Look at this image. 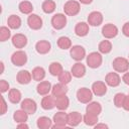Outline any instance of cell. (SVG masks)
<instances>
[{
	"instance_id": "cell-15",
	"label": "cell",
	"mask_w": 129,
	"mask_h": 129,
	"mask_svg": "<svg viewBox=\"0 0 129 129\" xmlns=\"http://www.w3.org/2000/svg\"><path fill=\"white\" fill-rule=\"evenodd\" d=\"M105 83L110 87H118L121 83V78L118 73H108L105 78Z\"/></svg>"
},
{
	"instance_id": "cell-13",
	"label": "cell",
	"mask_w": 129,
	"mask_h": 129,
	"mask_svg": "<svg viewBox=\"0 0 129 129\" xmlns=\"http://www.w3.org/2000/svg\"><path fill=\"white\" fill-rule=\"evenodd\" d=\"M91 90H92L93 94L96 96H99V97L104 96L107 93V84L104 82H101V81H97V82L93 83Z\"/></svg>"
},
{
	"instance_id": "cell-8",
	"label": "cell",
	"mask_w": 129,
	"mask_h": 129,
	"mask_svg": "<svg viewBox=\"0 0 129 129\" xmlns=\"http://www.w3.org/2000/svg\"><path fill=\"white\" fill-rule=\"evenodd\" d=\"M51 25L54 29H62L67 25V16L62 13H56L51 18Z\"/></svg>"
},
{
	"instance_id": "cell-27",
	"label": "cell",
	"mask_w": 129,
	"mask_h": 129,
	"mask_svg": "<svg viewBox=\"0 0 129 129\" xmlns=\"http://www.w3.org/2000/svg\"><path fill=\"white\" fill-rule=\"evenodd\" d=\"M31 75H32V79H33L34 81L41 82V81L45 78V70H44L42 67H35V68L32 70Z\"/></svg>"
},
{
	"instance_id": "cell-33",
	"label": "cell",
	"mask_w": 129,
	"mask_h": 129,
	"mask_svg": "<svg viewBox=\"0 0 129 129\" xmlns=\"http://www.w3.org/2000/svg\"><path fill=\"white\" fill-rule=\"evenodd\" d=\"M62 72H63V69H62V66L59 62L53 61L49 64V73H50L51 76L58 77Z\"/></svg>"
},
{
	"instance_id": "cell-16",
	"label": "cell",
	"mask_w": 129,
	"mask_h": 129,
	"mask_svg": "<svg viewBox=\"0 0 129 129\" xmlns=\"http://www.w3.org/2000/svg\"><path fill=\"white\" fill-rule=\"evenodd\" d=\"M82 121H83V116H82L81 113L75 111V112H71V113L68 114V125L69 126L76 127Z\"/></svg>"
},
{
	"instance_id": "cell-10",
	"label": "cell",
	"mask_w": 129,
	"mask_h": 129,
	"mask_svg": "<svg viewBox=\"0 0 129 129\" xmlns=\"http://www.w3.org/2000/svg\"><path fill=\"white\" fill-rule=\"evenodd\" d=\"M70 54L73 59H75L77 61H81L86 56V49L82 45H74L71 47Z\"/></svg>"
},
{
	"instance_id": "cell-42",
	"label": "cell",
	"mask_w": 129,
	"mask_h": 129,
	"mask_svg": "<svg viewBox=\"0 0 129 129\" xmlns=\"http://www.w3.org/2000/svg\"><path fill=\"white\" fill-rule=\"evenodd\" d=\"M122 32L125 36L129 37V22H126L122 27Z\"/></svg>"
},
{
	"instance_id": "cell-24",
	"label": "cell",
	"mask_w": 129,
	"mask_h": 129,
	"mask_svg": "<svg viewBox=\"0 0 129 129\" xmlns=\"http://www.w3.org/2000/svg\"><path fill=\"white\" fill-rule=\"evenodd\" d=\"M69 105H70V100L66 95L55 98V107L58 110L64 111L69 108Z\"/></svg>"
},
{
	"instance_id": "cell-48",
	"label": "cell",
	"mask_w": 129,
	"mask_h": 129,
	"mask_svg": "<svg viewBox=\"0 0 129 129\" xmlns=\"http://www.w3.org/2000/svg\"><path fill=\"white\" fill-rule=\"evenodd\" d=\"M128 59H129V55H128Z\"/></svg>"
},
{
	"instance_id": "cell-12",
	"label": "cell",
	"mask_w": 129,
	"mask_h": 129,
	"mask_svg": "<svg viewBox=\"0 0 129 129\" xmlns=\"http://www.w3.org/2000/svg\"><path fill=\"white\" fill-rule=\"evenodd\" d=\"M103 22V15L99 11H93L88 15V24L91 26H99Z\"/></svg>"
},
{
	"instance_id": "cell-41",
	"label": "cell",
	"mask_w": 129,
	"mask_h": 129,
	"mask_svg": "<svg viewBox=\"0 0 129 129\" xmlns=\"http://www.w3.org/2000/svg\"><path fill=\"white\" fill-rule=\"evenodd\" d=\"M1 106H2V109H1V115H4L7 111V104L4 100L3 97H1Z\"/></svg>"
},
{
	"instance_id": "cell-1",
	"label": "cell",
	"mask_w": 129,
	"mask_h": 129,
	"mask_svg": "<svg viewBox=\"0 0 129 129\" xmlns=\"http://www.w3.org/2000/svg\"><path fill=\"white\" fill-rule=\"evenodd\" d=\"M80 10H81V5H80L79 1L69 0L63 5L64 14L68 16H75L80 12Z\"/></svg>"
},
{
	"instance_id": "cell-29",
	"label": "cell",
	"mask_w": 129,
	"mask_h": 129,
	"mask_svg": "<svg viewBox=\"0 0 129 129\" xmlns=\"http://www.w3.org/2000/svg\"><path fill=\"white\" fill-rule=\"evenodd\" d=\"M13 119H14V121L16 123L27 122V120H28V114L24 110H22V109L16 110L14 112V114H13Z\"/></svg>"
},
{
	"instance_id": "cell-7",
	"label": "cell",
	"mask_w": 129,
	"mask_h": 129,
	"mask_svg": "<svg viewBox=\"0 0 129 129\" xmlns=\"http://www.w3.org/2000/svg\"><path fill=\"white\" fill-rule=\"evenodd\" d=\"M20 107L28 115H33L37 110L36 102L34 100H32V99H29V98H26V99L22 100L21 103H20Z\"/></svg>"
},
{
	"instance_id": "cell-43",
	"label": "cell",
	"mask_w": 129,
	"mask_h": 129,
	"mask_svg": "<svg viewBox=\"0 0 129 129\" xmlns=\"http://www.w3.org/2000/svg\"><path fill=\"white\" fill-rule=\"evenodd\" d=\"M122 108H123L124 110H126V111H129V96H126V97H125Z\"/></svg>"
},
{
	"instance_id": "cell-40",
	"label": "cell",
	"mask_w": 129,
	"mask_h": 129,
	"mask_svg": "<svg viewBox=\"0 0 129 129\" xmlns=\"http://www.w3.org/2000/svg\"><path fill=\"white\" fill-rule=\"evenodd\" d=\"M9 90V84L8 82H6L5 80H1L0 81V91L1 93H5Z\"/></svg>"
},
{
	"instance_id": "cell-9",
	"label": "cell",
	"mask_w": 129,
	"mask_h": 129,
	"mask_svg": "<svg viewBox=\"0 0 129 129\" xmlns=\"http://www.w3.org/2000/svg\"><path fill=\"white\" fill-rule=\"evenodd\" d=\"M102 34L107 39L114 38L118 34V28L116 25H114L112 23H107L102 27Z\"/></svg>"
},
{
	"instance_id": "cell-45",
	"label": "cell",
	"mask_w": 129,
	"mask_h": 129,
	"mask_svg": "<svg viewBox=\"0 0 129 129\" xmlns=\"http://www.w3.org/2000/svg\"><path fill=\"white\" fill-rule=\"evenodd\" d=\"M96 129H99V128H108V125H106V124H102V123H100V124H96L95 126H94Z\"/></svg>"
},
{
	"instance_id": "cell-37",
	"label": "cell",
	"mask_w": 129,
	"mask_h": 129,
	"mask_svg": "<svg viewBox=\"0 0 129 129\" xmlns=\"http://www.w3.org/2000/svg\"><path fill=\"white\" fill-rule=\"evenodd\" d=\"M72 73L71 72H68V71H63L59 76H58V81L59 83L63 84V85H68L71 81H72Z\"/></svg>"
},
{
	"instance_id": "cell-18",
	"label": "cell",
	"mask_w": 129,
	"mask_h": 129,
	"mask_svg": "<svg viewBox=\"0 0 129 129\" xmlns=\"http://www.w3.org/2000/svg\"><path fill=\"white\" fill-rule=\"evenodd\" d=\"M31 79H32V75L31 73H29L28 71L26 70H22L20 72L17 73V76H16V80L19 84L21 85H27L31 82Z\"/></svg>"
},
{
	"instance_id": "cell-36",
	"label": "cell",
	"mask_w": 129,
	"mask_h": 129,
	"mask_svg": "<svg viewBox=\"0 0 129 129\" xmlns=\"http://www.w3.org/2000/svg\"><path fill=\"white\" fill-rule=\"evenodd\" d=\"M99 52L103 53V54H107L112 50V43L109 40H102L99 43Z\"/></svg>"
},
{
	"instance_id": "cell-21",
	"label": "cell",
	"mask_w": 129,
	"mask_h": 129,
	"mask_svg": "<svg viewBox=\"0 0 129 129\" xmlns=\"http://www.w3.org/2000/svg\"><path fill=\"white\" fill-rule=\"evenodd\" d=\"M51 88H52V86L49 82L41 81V82H39V84L36 87V92L40 96H45V95H48V93L51 91Z\"/></svg>"
},
{
	"instance_id": "cell-20",
	"label": "cell",
	"mask_w": 129,
	"mask_h": 129,
	"mask_svg": "<svg viewBox=\"0 0 129 129\" xmlns=\"http://www.w3.org/2000/svg\"><path fill=\"white\" fill-rule=\"evenodd\" d=\"M51 44L47 40H39L35 44V49L39 54H45L50 51Z\"/></svg>"
},
{
	"instance_id": "cell-34",
	"label": "cell",
	"mask_w": 129,
	"mask_h": 129,
	"mask_svg": "<svg viewBox=\"0 0 129 129\" xmlns=\"http://www.w3.org/2000/svg\"><path fill=\"white\" fill-rule=\"evenodd\" d=\"M55 2L53 0H45L42 5H41V8H42V11L46 14H50L52 13L54 10H55Z\"/></svg>"
},
{
	"instance_id": "cell-30",
	"label": "cell",
	"mask_w": 129,
	"mask_h": 129,
	"mask_svg": "<svg viewBox=\"0 0 129 129\" xmlns=\"http://www.w3.org/2000/svg\"><path fill=\"white\" fill-rule=\"evenodd\" d=\"M21 93L17 89H10L8 93V99L13 104H18L21 101Z\"/></svg>"
},
{
	"instance_id": "cell-38",
	"label": "cell",
	"mask_w": 129,
	"mask_h": 129,
	"mask_svg": "<svg viewBox=\"0 0 129 129\" xmlns=\"http://www.w3.org/2000/svg\"><path fill=\"white\" fill-rule=\"evenodd\" d=\"M11 37L10 29L6 26H2L0 28V41H6Z\"/></svg>"
},
{
	"instance_id": "cell-35",
	"label": "cell",
	"mask_w": 129,
	"mask_h": 129,
	"mask_svg": "<svg viewBox=\"0 0 129 129\" xmlns=\"http://www.w3.org/2000/svg\"><path fill=\"white\" fill-rule=\"evenodd\" d=\"M57 46L60 49H69L72 47V40L68 36H60L57 39Z\"/></svg>"
},
{
	"instance_id": "cell-44",
	"label": "cell",
	"mask_w": 129,
	"mask_h": 129,
	"mask_svg": "<svg viewBox=\"0 0 129 129\" xmlns=\"http://www.w3.org/2000/svg\"><path fill=\"white\" fill-rule=\"evenodd\" d=\"M122 81L126 84V85H129V72H125L123 77H122Z\"/></svg>"
},
{
	"instance_id": "cell-5",
	"label": "cell",
	"mask_w": 129,
	"mask_h": 129,
	"mask_svg": "<svg viewBox=\"0 0 129 129\" xmlns=\"http://www.w3.org/2000/svg\"><path fill=\"white\" fill-rule=\"evenodd\" d=\"M92 98H93V92L88 88H80L77 91V99L79 102L83 104L90 103L92 101Z\"/></svg>"
},
{
	"instance_id": "cell-19",
	"label": "cell",
	"mask_w": 129,
	"mask_h": 129,
	"mask_svg": "<svg viewBox=\"0 0 129 129\" xmlns=\"http://www.w3.org/2000/svg\"><path fill=\"white\" fill-rule=\"evenodd\" d=\"M41 107L44 110H51L55 107V97L52 95H45L41 100Z\"/></svg>"
},
{
	"instance_id": "cell-6",
	"label": "cell",
	"mask_w": 129,
	"mask_h": 129,
	"mask_svg": "<svg viewBox=\"0 0 129 129\" xmlns=\"http://www.w3.org/2000/svg\"><path fill=\"white\" fill-rule=\"evenodd\" d=\"M11 61L16 67H22L27 62V54L23 50H16L11 55Z\"/></svg>"
},
{
	"instance_id": "cell-2",
	"label": "cell",
	"mask_w": 129,
	"mask_h": 129,
	"mask_svg": "<svg viewBox=\"0 0 129 129\" xmlns=\"http://www.w3.org/2000/svg\"><path fill=\"white\" fill-rule=\"evenodd\" d=\"M52 121L54 123L52 128H66L68 125V114L64 113V111L59 110L53 115Z\"/></svg>"
},
{
	"instance_id": "cell-46",
	"label": "cell",
	"mask_w": 129,
	"mask_h": 129,
	"mask_svg": "<svg viewBox=\"0 0 129 129\" xmlns=\"http://www.w3.org/2000/svg\"><path fill=\"white\" fill-rule=\"evenodd\" d=\"M17 127L18 128H25V129H27L28 128V125L26 124V122H23V123H18Z\"/></svg>"
},
{
	"instance_id": "cell-47",
	"label": "cell",
	"mask_w": 129,
	"mask_h": 129,
	"mask_svg": "<svg viewBox=\"0 0 129 129\" xmlns=\"http://www.w3.org/2000/svg\"><path fill=\"white\" fill-rule=\"evenodd\" d=\"M79 2L82 3V4L87 5V4H91V3L93 2V0H79Z\"/></svg>"
},
{
	"instance_id": "cell-25",
	"label": "cell",
	"mask_w": 129,
	"mask_h": 129,
	"mask_svg": "<svg viewBox=\"0 0 129 129\" xmlns=\"http://www.w3.org/2000/svg\"><path fill=\"white\" fill-rule=\"evenodd\" d=\"M52 120H50V118L46 117V116H41L37 119L36 121V125L39 129H48V128H52Z\"/></svg>"
},
{
	"instance_id": "cell-23",
	"label": "cell",
	"mask_w": 129,
	"mask_h": 129,
	"mask_svg": "<svg viewBox=\"0 0 129 129\" xmlns=\"http://www.w3.org/2000/svg\"><path fill=\"white\" fill-rule=\"evenodd\" d=\"M75 33L80 36H86L89 33V24L87 22H79L75 27Z\"/></svg>"
},
{
	"instance_id": "cell-39",
	"label": "cell",
	"mask_w": 129,
	"mask_h": 129,
	"mask_svg": "<svg viewBox=\"0 0 129 129\" xmlns=\"http://www.w3.org/2000/svg\"><path fill=\"white\" fill-rule=\"evenodd\" d=\"M126 95L123 94V93H117L114 97V105L117 107V108H121L123 106V103H124V99H125Z\"/></svg>"
},
{
	"instance_id": "cell-3",
	"label": "cell",
	"mask_w": 129,
	"mask_h": 129,
	"mask_svg": "<svg viewBox=\"0 0 129 129\" xmlns=\"http://www.w3.org/2000/svg\"><path fill=\"white\" fill-rule=\"evenodd\" d=\"M86 60H87V64L89 66V68L97 69V68H99L102 64L103 57H102V54L100 52L93 51V52L89 53V55H87Z\"/></svg>"
},
{
	"instance_id": "cell-31",
	"label": "cell",
	"mask_w": 129,
	"mask_h": 129,
	"mask_svg": "<svg viewBox=\"0 0 129 129\" xmlns=\"http://www.w3.org/2000/svg\"><path fill=\"white\" fill-rule=\"evenodd\" d=\"M83 121L88 126H95L98 123V115H95V114L87 112L83 116Z\"/></svg>"
},
{
	"instance_id": "cell-14",
	"label": "cell",
	"mask_w": 129,
	"mask_h": 129,
	"mask_svg": "<svg viewBox=\"0 0 129 129\" xmlns=\"http://www.w3.org/2000/svg\"><path fill=\"white\" fill-rule=\"evenodd\" d=\"M12 44L16 48H23L27 44V37L22 33H16L12 36Z\"/></svg>"
},
{
	"instance_id": "cell-26",
	"label": "cell",
	"mask_w": 129,
	"mask_h": 129,
	"mask_svg": "<svg viewBox=\"0 0 129 129\" xmlns=\"http://www.w3.org/2000/svg\"><path fill=\"white\" fill-rule=\"evenodd\" d=\"M86 112L99 116L100 113L102 112V106L98 102H90V103H88V105L86 107Z\"/></svg>"
},
{
	"instance_id": "cell-11",
	"label": "cell",
	"mask_w": 129,
	"mask_h": 129,
	"mask_svg": "<svg viewBox=\"0 0 129 129\" xmlns=\"http://www.w3.org/2000/svg\"><path fill=\"white\" fill-rule=\"evenodd\" d=\"M27 24L28 26L33 30H38L42 27V19L37 14H29L27 18Z\"/></svg>"
},
{
	"instance_id": "cell-22",
	"label": "cell",
	"mask_w": 129,
	"mask_h": 129,
	"mask_svg": "<svg viewBox=\"0 0 129 129\" xmlns=\"http://www.w3.org/2000/svg\"><path fill=\"white\" fill-rule=\"evenodd\" d=\"M67 93H68V87H67V85H63L61 83L55 84L51 88V95L54 96L55 98L67 95Z\"/></svg>"
},
{
	"instance_id": "cell-17",
	"label": "cell",
	"mask_w": 129,
	"mask_h": 129,
	"mask_svg": "<svg viewBox=\"0 0 129 129\" xmlns=\"http://www.w3.org/2000/svg\"><path fill=\"white\" fill-rule=\"evenodd\" d=\"M71 73L75 78H83L86 75V67L82 62L78 61L72 67Z\"/></svg>"
},
{
	"instance_id": "cell-32",
	"label": "cell",
	"mask_w": 129,
	"mask_h": 129,
	"mask_svg": "<svg viewBox=\"0 0 129 129\" xmlns=\"http://www.w3.org/2000/svg\"><path fill=\"white\" fill-rule=\"evenodd\" d=\"M18 9L22 14H31L33 11V6L29 1H21L18 5Z\"/></svg>"
},
{
	"instance_id": "cell-28",
	"label": "cell",
	"mask_w": 129,
	"mask_h": 129,
	"mask_svg": "<svg viewBox=\"0 0 129 129\" xmlns=\"http://www.w3.org/2000/svg\"><path fill=\"white\" fill-rule=\"evenodd\" d=\"M7 24L11 29H18L21 26V19L19 16L12 14L7 19Z\"/></svg>"
},
{
	"instance_id": "cell-4",
	"label": "cell",
	"mask_w": 129,
	"mask_h": 129,
	"mask_svg": "<svg viewBox=\"0 0 129 129\" xmlns=\"http://www.w3.org/2000/svg\"><path fill=\"white\" fill-rule=\"evenodd\" d=\"M112 66L117 73H125L129 70V59L118 56L113 60Z\"/></svg>"
}]
</instances>
